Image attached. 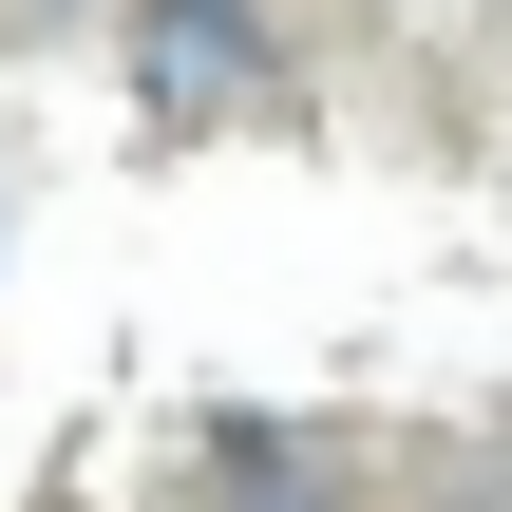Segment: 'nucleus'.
Instances as JSON below:
<instances>
[{
    "label": "nucleus",
    "mask_w": 512,
    "mask_h": 512,
    "mask_svg": "<svg viewBox=\"0 0 512 512\" xmlns=\"http://www.w3.org/2000/svg\"><path fill=\"white\" fill-rule=\"evenodd\" d=\"M114 38H133V95L190 133V114H247L266 76H285V38H266V0H114Z\"/></svg>",
    "instance_id": "1"
},
{
    "label": "nucleus",
    "mask_w": 512,
    "mask_h": 512,
    "mask_svg": "<svg viewBox=\"0 0 512 512\" xmlns=\"http://www.w3.org/2000/svg\"><path fill=\"white\" fill-rule=\"evenodd\" d=\"M209 512H342V456L304 418H209Z\"/></svg>",
    "instance_id": "2"
},
{
    "label": "nucleus",
    "mask_w": 512,
    "mask_h": 512,
    "mask_svg": "<svg viewBox=\"0 0 512 512\" xmlns=\"http://www.w3.org/2000/svg\"><path fill=\"white\" fill-rule=\"evenodd\" d=\"M19 19H95V0H19Z\"/></svg>",
    "instance_id": "3"
}]
</instances>
